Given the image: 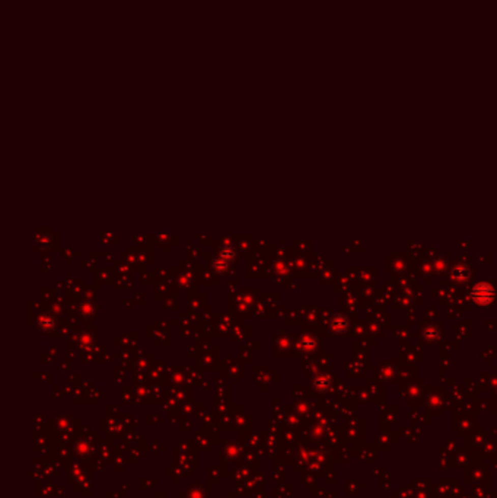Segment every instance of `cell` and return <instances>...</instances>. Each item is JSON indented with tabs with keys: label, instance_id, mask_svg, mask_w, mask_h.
I'll return each mask as SVG.
<instances>
[{
	"label": "cell",
	"instance_id": "cell-1",
	"mask_svg": "<svg viewBox=\"0 0 497 498\" xmlns=\"http://www.w3.org/2000/svg\"><path fill=\"white\" fill-rule=\"evenodd\" d=\"M473 297L476 299L478 303L487 304L493 299V290L486 283H480L473 290Z\"/></svg>",
	"mask_w": 497,
	"mask_h": 498
}]
</instances>
